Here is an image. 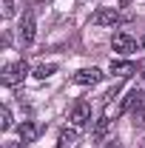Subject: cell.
<instances>
[{
    "label": "cell",
    "mask_w": 145,
    "mask_h": 148,
    "mask_svg": "<svg viewBox=\"0 0 145 148\" xmlns=\"http://www.w3.org/2000/svg\"><path fill=\"white\" fill-rule=\"evenodd\" d=\"M128 111L131 120L140 125L142 123V114H145V88H131V91L122 97V106H120V114Z\"/></svg>",
    "instance_id": "6da1fadb"
},
{
    "label": "cell",
    "mask_w": 145,
    "mask_h": 148,
    "mask_svg": "<svg viewBox=\"0 0 145 148\" xmlns=\"http://www.w3.org/2000/svg\"><path fill=\"white\" fill-rule=\"evenodd\" d=\"M29 74V66H26V60H14V63H6L3 66V71H0V80L6 83V86H17L20 80Z\"/></svg>",
    "instance_id": "7a4b0ae2"
},
{
    "label": "cell",
    "mask_w": 145,
    "mask_h": 148,
    "mask_svg": "<svg viewBox=\"0 0 145 148\" xmlns=\"http://www.w3.org/2000/svg\"><path fill=\"white\" fill-rule=\"evenodd\" d=\"M91 23L100 26V29H114V26L122 23V14H120L117 9H97V12L91 14Z\"/></svg>",
    "instance_id": "3957f363"
},
{
    "label": "cell",
    "mask_w": 145,
    "mask_h": 148,
    "mask_svg": "<svg viewBox=\"0 0 145 148\" xmlns=\"http://www.w3.org/2000/svg\"><path fill=\"white\" fill-rule=\"evenodd\" d=\"M34 34H37V23H34V14L31 12H26L23 20H20V29H17V37L23 46H31L34 43Z\"/></svg>",
    "instance_id": "277c9868"
},
{
    "label": "cell",
    "mask_w": 145,
    "mask_h": 148,
    "mask_svg": "<svg viewBox=\"0 0 145 148\" xmlns=\"http://www.w3.org/2000/svg\"><path fill=\"white\" fill-rule=\"evenodd\" d=\"M68 120L74 123V128H83V125H88V123H91V106L85 103V100H77V103L71 106Z\"/></svg>",
    "instance_id": "5b68a950"
},
{
    "label": "cell",
    "mask_w": 145,
    "mask_h": 148,
    "mask_svg": "<svg viewBox=\"0 0 145 148\" xmlns=\"http://www.w3.org/2000/svg\"><path fill=\"white\" fill-rule=\"evenodd\" d=\"M103 77L105 74L100 71V69H80V71L71 74V80L77 86H97V83H103Z\"/></svg>",
    "instance_id": "8992f818"
},
{
    "label": "cell",
    "mask_w": 145,
    "mask_h": 148,
    "mask_svg": "<svg viewBox=\"0 0 145 148\" xmlns=\"http://www.w3.org/2000/svg\"><path fill=\"white\" fill-rule=\"evenodd\" d=\"M111 46H114V51H120V54H131V51H137V40L125 32H117V34L111 37Z\"/></svg>",
    "instance_id": "52a82bcc"
},
{
    "label": "cell",
    "mask_w": 145,
    "mask_h": 148,
    "mask_svg": "<svg viewBox=\"0 0 145 148\" xmlns=\"http://www.w3.org/2000/svg\"><path fill=\"white\" fill-rule=\"evenodd\" d=\"M137 71H140V63H134V60H111V74H117V77H131Z\"/></svg>",
    "instance_id": "ba28073f"
},
{
    "label": "cell",
    "mask_w": 145,
    "mask_h": 148,
    "mask_svg": "<svg viewBox=\"0 0 145 148\" xmlns=\"http://www.w3.org/2000/svg\"><path fill=\"white\" fill-rule=\"evenodd\" d=\"M17 134H20V143H23V145H29V143H34V140H37L40 125L31 123V120H23V123L17 125Z\"/></svg>",
    "instance_id": "9c48e42d"
},
{
    "label": "cell",
    "mask_w": 145,
    "mask_h": 148,
    "mask_svg": "<svg viewBox=\"0 0 145 148\" xmlns=\"http://www.w3.org/2000/svg\"><path fill=\"white\" fill-rule=\"evenodd\" d=\"M77 143H80L77 128H63L60 137H57V148H77Z\"/></svg>",
    "instance_id": "30bf717a"
},
{
    "label": "cell",
    "mask_w": 145,
    "mask_h": 148,
    "mask_svg": "<svg viewBox=\"0 0 145 148\" xmlns=\"http://www.w3.org/2000/svg\"><path fill=\"white\" fill-rule=\"evenodd\" d=\"M54 71H57V66H54V63H43V66H37L31 74H34L37 80H46V77H51Z\"/></svg>",
    "instance_id": "8fae6325"
},
{
    "label": "cell",
    "mask_w": 145,
    "mask_h": 148,
    "mask_svg": "<svg viewBox=\"0 0 145 148\" xmlns=\"http://www.w3.org/2000/svg\"><path fill=\"white\" fill-rule=\"evenodd\" d=\"M12 125H14V120H12V108H9V106H3V111H0V128L9 131Z\"/></svg>",
    "instance_id": "7c38bea8"
},
{
    "label": "cell",
    "mask_w": 145,
    "mask_h": 148,
    "mask_svg": "<svg viewBox=\"0 0 145 148\" xmlns=\"http://www.w3.org/2000/svg\"><path fill=\"white\" fill-rule=\"evenodd\" d=\"M105 128H108V114L97 120V125H94V140H100V137L105 134Z\"/></svg>",
    "instance_id": "4fadbf2b"
},
{
    "label": "cell",
    "mask_w": 145,
    "mask_h": 148,
    "mask_svg": "<svg viewBox=\"0 0 145 148\" xmlns=\"http://www.w3.org/2000/svg\"><path fill=\"white\" fill-rule=\"evenodd\" d=\"M3 14H6V17L14 14V0H3Z\"/></svg>",
    "instance_id": "5bb4252c"
},
{
    "label": "cell",
    "mask_w": 145,
    "mask_h": 148,
    "mask_svg": "<svg viewBox=\"0 0 145 148\" xmlns=\"http://www.w3.org/2000/svg\"><path fill=\"white\" fill-rule=\"evenodd\" d=\"M105 148H122V143H120V140H108V143H105Z\"/></svg>",
    "instance_id": "9a60e30c"
},
{
    "label": "cell",
    "mask_w": 145,
    "mask_h": 148,
    "mask_svg": "<svg viewBox=\"0 0 145 148\" xmlns=\"http://www.w3.org/2000/svg\"><path fill=\"white\" fill-rule=\"evenodd\" d=\"M3 148H23V143H6Z\"/></svg>",
    "instance_id": "2e32d148"
},
{
    "label": "cell",
    "mask_w": 145,
    "mask_h": 148,
    "mask_svg": "<svg viewBox=\"0 0 145 148\" xmlns=\"http://www.w3.org/2000/svg\"><path fill=\"white\" fill-rule=\"evenodd\" d=\"M140 74H142V83H145V63H140Z\"/></svg>",
    "instance_id": "e0dca14e"
},
{
    "label": "cell",
    "mask_w": 145,
    "mask_h": 148,
    "mask_svg": "<svg viewBox=\"0 0 145 148\" xmlns=\"http://www.w3.org/2000/svg\"><path fill=\"white\" fill-rule=\"evenodd\" d=\"M140 49H145V37H142V40H140Z\"/></svg>",
    "instance_id": "ac0fdd59"
},
{
    "label": "cell",
    "mask_w": 145,
    "mask_h": 148,
    "mask_svg": "<svg viewBox=\"0 0 145 148\" xmlns=\"http://www.w3.org/2000/svg\"><path fill=\"white\" fill-rule=\"evenodd\" d=\"M142 148H145V143H142Z\"/></svg>",
    "instance_id": "d6986e66"
}]
</instances>
